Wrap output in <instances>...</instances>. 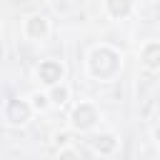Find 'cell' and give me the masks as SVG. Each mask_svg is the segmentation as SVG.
<instances>
[{
    "instance_id": "1",
    "label": "cell",
    "mask_w": 160,
    "mask_h": 160,
    "mask_svg": "<svg viewBox=\"0 0 160 160\" xmlns=\"http://www.w3.org/2000/svg\"><path fill=\"white\" fill-rule=\"evenodd\" d=\"M60 75H62V68L58 62H42L40 65V78L45 82H55V80H60Z\"/></svg>"
},
{
    "instance_id": "2",
    "label": "cell",
    "mask_w": 160,
    "mask_h": 160,
    "mask_svg": "<svg viewBox=\"0 0 160 160\" xmlns=\"http://www.w3.org/2000/svg\"><path fill=\"white\" fill-rule=\"evenodd\" d=\"M92 120H95V112H92L90 105H82V108L75 110V125H78V128H88Z\"/></svg>"
},
{
    "instance_id": "3",
    "label": "cell",
    "mask_w": 160,
    "mask_h": 160,
    "mask_svg": "<svg viewBox=\"0 0 160 160\" xmlns=\"http://www.w3.org/2000/svg\"><path fill=\"white\" fill-rule=\"evenodd\" d=\"M8 118H10L12 122H22V120L28 118V108H25V105L12 102V105H10V112H8Z\"/></svg>"
},
{
    "instance_id": "4",
    "label": "cell",
    "mask_w": 160,
    "mask_h": 160,
    "mask_svg": "<svg viewBox=\"0 0 160 160\" xmlns=\"http://www.w3.org/2000/svg\"><path fill=\"white\" fill-rule=\"evenodd\" d=\"M145 62H148L150 68H158V65H160V48H158V45H150V48L145 50Z\"/></svg>"
},
{
    "instance_id": "5",
    "label": "cell",
    "mask_w": 160,
    "mask_h": 160,
    "mask_svg": "<svg viewBox=\"0 0 160 160\" xmlns=\"http://www.w3.org/2000/svg\"><path fill=\"white\" fill-rule=\"evenodd\" d=\"M110 10H112V15H125L130 10V2L128 0H110Z\"/></svg>"
},
{
    "instance_id": "6",
    "label": "cell",
    "mask_w": 160,
    "mask_h": 160,
    "mask_svg": "<svg viewBox=\"0 0 160 160\" xmlns=\"http://www.w3.org/2000/svg\"><path fill=\"white\" fill-rule=\"evenodd\" d=\"M42 30H45V22H42L40 18H32V22H30V32H32V35H42Z\"/></svg>"
},
{
    "instance_id": "7",
    "label": "cell",
    "mask_w": 160,
    "mask_h": 160,
    "mask_svg": "<svg viewBox=\"0 0 160 160\" xmlns=\"http://www.w3.org/2000/svg\"><path fill=\"white\" fill-rule=\"evenodd\" d=\"M95 148H98V150H100V148H102V150H110V148H112V138H110V135H105V138H98Z\"/></svg>"
},
{
    "instance_id": "8",
    "label": "cell",
    "mask_w": 160,
    "mask_h": 160,
    "mask_svg": "<svg viewBox=\"0 0 160 160\" xmlns=\"http://www.w3.org/2000/svg\"><path fill=\"white\" fill-rule=\"evenodd\" d=\"M65 95H68L65 90H55V100H58V102H62V98H65Z\"/></svg>"
},
{
    "instance_id": "9",
    "label": "cell",
    "mask_w": 160,
    "mask_h": 160,
    "mask_svg": "<svg viewBox=\"0 0 160 160\" xmlns=\"http://www.w3.org/2000/svg\"><path fill=\"white\" fill-rule=\"evenodd\" d=\"M35 105H38V108H42V105H45V98H42V95H38V98H35Z\"/></svg>"
},
{
    "instance_id": "10",
    "label": "cell",
    "mask_w": 160,
    "mask_h": 160,
    "mask_svg": "<svg viewBox=\"0 0 160 160\" xmlns=\"http://www.w3.org/2000/svg\"><path fill=\"white\" fill-rule=\"evenodd\" d=\"M62 160H72V155H70V152H65V155H62Z\"/></svg>"
},
{
    "instance_id": "11",
    "label": "cell",
    "mask_w": 160,
    "mask_h": 160,
    "mask_svg": "<svg viewBox=\"0 0 160 160\" xmlns=\"http://www.w3.org/2000/svg\"><path fill=\"white\" fill-rule=\"evenodd\" d=\"M158 138H160V130H158Z\"/></svg>"
}]
</instances>
